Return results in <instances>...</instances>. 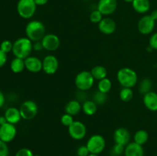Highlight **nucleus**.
Segmentation results:
<instances>
[{
  "label": "nucleus",
  "instance_id": "1",
  "mask_svg": "<svg viewBox=\"0 0 157 156\" xmlns=\"http://www.w3.org/2000/svg\"><path fill=\"white\" fill-rule=\"evenodd\" d=\"M33 50V42L27 37L19 38L13 43L12 54L15 58H21L25 60L30 56Z\"/></svg>",
  "mask_w": 157,
  "mask_h": 156
},
{
  "label": "nucleus",
  "instance_id": "2",
  "mask_svg": "<svg viewBox=\"0 0 157 156\" xmlns=\"http://www.w3.org/2000/svg\"><path fill=\"white\" fill-rule=\"evenodd\" d=\"M117 79L121 87L133 88L138 83V75L134 70L125 67L118 70Z\"/></svg>",
  "mask_w": 157,
  "mask_h": 156
},
{
  "label": "nucleus",
  "instance_id": "3",
  "mask_svg": "<svg viewBox=\"0 0 157 156\" xmlns=\"http://www.w3.org/2000/svg\"><path fill=\"white\" fill-rule=\"evenodd\" d=\"M25 35L32 42L41 41L45 34V26L38 20L30 21L25 26Z\"/></svg>",
  "mask_w": 157,
  "mask_h": 156
},
{
  "label": "nucleus",
  "instance_id": "4",
  "mask_svg": "<svg viewBox=\"0 0 157 156\" xmlns=\"http://www.w3.org/2000/svg\"><path fill=\"white\" fill-rule=\"evenodd\" d=\"M95 79L92 76L90 71L83 70L76 75L75 79V84L80 91L85 92L90 90L94 84Z\"/></svg>",
  "mask_w": 157,
  "mask_h": 156
},
{
  "label": "nucleus",
  "instance_id": "5",
  "mask_svg": "<svg viewBox=\"0 0 157 156\" xmlns=\"http://www.w3.org/2000/svg\"><path fill=\"white\" fill-rule=\"evenodd\" d=\"M17 12L21 18L30 19L35 15L37 5L34 0H18L16 6Z\"/></svg>",
  "mask_w": 157,
  "mask_h": 156
},
{
  "label": "nucleus",
  "instance_id": "6",
  "mask_svg": "<svg viewBox=\"0 0 157 156\" xmlns=\"http://www.w3.org/2000/svg\"><path fill=\"white\" fill-rule=\"evenodd\" d=\"M86 145L90 151V153L99 154L105 149V139L101 135L94 134L89 138Z\"/></svg>",
  "mask_w": 157,
  "mask_h": 156
},
{
  "label": "nucleus",
  "instance_id": "7",
  "mask_svg": "<svg viewBox=\"0 0 157 156\" xmlns=\"http://www.w3.org/2000/svg\"><path fill=\"white\" fill-rule=\"evenodd\" d=\"M21 118L24 120H32L37 116L38 106L33 100H26L21 103L19 108Z\"/></svg>",
  "mask_w": 157,
  "mask_h": 156
},
{
  "label": "nucleus",
  "instance_id": "8",
  "mask_svg": "<svg viewBox=\"0 0 157 156\" xmlns=\"http://www.w3.org/2000/svg\"><path fill=\"white\" fill-rule=\"evenodd\" d=\"M69 136L74 140L80 141L85 138L87 135V127L84 122L81 121H74L73 123L67 127Z\"/></svg>",
  "mask_w": 157,
  "mask_h": 156
},
{
  "label": "nucleus",
  "instance_id": "9",
  "mask_svg": "<svg viewBox=\"0 0 157 156\" xmlns=\"http://www.w3.org/2000/svg\"><path fill=\"white\" fill-rule=\"evenodd\" d=\"M156 26V21L151 18L150 15H144L138 21L137 29L140 34L144 35H147L153 32Z\"/></svg>",
  "mask_w": 157,
  "mask_h": 156
},
{
  "label": "nucleus",
  "instance_id": "10",
  "mask_svg": "<svg viewBox=\"0 0 157 156\" xmlns=\"http://www.w3.org/2000/svg\"><path fill=\"white\" fill-rule=\"evenodd\" d=\"M59 68L58 59L52 54H48L42 60V70L48 75H53Z\"/></svg>",
  "mask_w": 157,
  "mask_h": 156
},
{
  "label": "nucleus",
  "instance_id": "11",
  "mask_svg": "<svg viewBox=\"0 0 157 156\" xmlns=\"http://www.w3.org/2000/svg\"><path fill=\"white\" fill-rule=\"evenodd\" d=\"M43 48L48 51H55L61 45V40L59 37L55 34H46L41 41Z\"/></svg>",
  "mask_w": 157,
  "mask_h": 156
},
{
  "label": "nucleus",
  "instance_id": "12",
  "mask_svg": "<svg viewBox=\"0 0 157 156\" xmlns=\"http://www.w3.org/2000/svg\"><path fill=\"white\" fill-rule=\"evenodd\" d=\"M17 128L15 125L7 122L0 125V139L6 143L12 142L16 137Z\"/></svg>",
  "mask_w": 157,
  "mask_h": 156
},
{
  "label": "nucleus",
  "instance_id": "13",
  "mask_svg": "<svg viewBox=\"0 0 157 156\" xmlns=\"http://www.w3.org/2000/svg\"><path fill=\"white\" fill-rule=\"evenodd\" d=\"M117 8V0H99L98 10L104 16H108L114 13Z\"/></svg>",
  "mask_w": 157,
  "mask_h": 156
},
{
  "label": "nucleus",
  "instance_id": "14",
  "mask_svg": "<svg viewBox=\"0 0 157 156\" xmlns=\"http://www.w3.org/2000/svg\"><path fill=\"white\" fill-rule=\"evenodd\" d=\"M113 138L115 143L126 146L130 142L131 136L127 128L124 127H120L114 131Z\"/></svg>",
  "mask_w": 157,
  "mask_h": 156
},
{
  "label": "nucleus",
  "instance_id": "15",
  "mask_svg": "<svg viewBox=\"0 0 157 156\" xmlns=\"http://www.w3.org/2000/svg\"><path fill=\"white\" fill-rule=\"evenodd\" d=\"M25 69L33 73H39L42 70V61L38 57L29 56L25 59Z\"/></svg>",
  "mask_w": 157,
  "mask_h": 156
},
{
  "label": "nucleus",
  "instance_id": "16",
  "mask_svg": "<svg viewBox=\"0 0 157 156\" xmlns=\"http://www.w3.org/2000/svg\"><path fill=\"white\" fill-rule=\"evenodd\" d=\"M98 28L104 35H112L116 31L117 24L113 19L109 17H105L98 24Z\"/></svg>",
  "mask_w": 157,
  "mask_h": 156
},
{
  "label": "nucleus",
  "instance_id": "17",
  "mask_svg": "<svg viewBox=\"0 0 157 156\" xmlns=\"http://www.w3.org/2000/svg\"><path fill=\"white\" fill-rule=\"evenodd\" d=\"M143 102L148 110L151 112L157 111V93L150 91L144 95Z\"/></svg>",
  "mask_w": 157,
  "mask_h": 156
},
{
  "label": "nucleus",
  "instance_id": "18",
  "mask_svg": "<svg viewBox=\"0 0 157 156\" xmlns=\"http://www.w3.org/2000/svg\"><path fill=\"white\" fill-rule=\"evenodd\" d=\"M124 156H144V149L143 145L136 142H130L125 146Z\"/></svg>",
  "mask_w": 157,
  "mask_h": 156
},
{
  "label": "nucleus",
  "instance_id": "19",
  "mask_svg": "<svg viewBox=\"0 0 157 156\" xmlns=\"http://www.w3.org/2000/svg\"><path fill=\"white\" fill-rule=\"evenodd\" d=\"M5 117H6L7 122L11 124H15L18 123L22 119L20 113L19 109L16 108V107H9L5 112Z\"/></svg>",
  "mask_w": 157,
  "mask_h": 156
},
{
  "label": "nucleus",
  "instance_id": "20",
  "mask_svg": "<svg viewBox=\"0 0 157 156\" xmlns=\"http://www.w3.org/2000/svg\"><path fill=\"white\" fill-rule=\"evenodd\" d=\"M131 4L135 12L139 14H146L151 7L150 0H133Z\"/></svg>",
  "mask_w": 157,
  "mask_h": 156
},
{
  "label": "nucleus",
  "instance_id": "21",
  "mask_svg": "<svg viewBox=\"0 0 157 156\" xmlns=\"http://www.w3.org/2000/svg\"><path fill=\"white\" fill-rule=\"evenodd\" d=\"M82 110V105L81 104L80 101L76 99H72L70 100L65 106L64 111L66 113L71 116H75L78 115L80 112Z\"/></svg>",
  "mask_w": 157,
  "mask_h": 156
},
{
  "label": "nucleus",
  "instance_id": "22",
  "mask_svg": "<svg viewBox=\"0 0 157 156\" xmlns=\"http://www.w3.org/2000/svg\"><path fill=\"white\" fill-rule=\"evenodd\" d=\"M82 111L89 116H94L98 111V104L94 100H85L82 103Z\"/></svg>",
  "mask_w": 157,
  "mask_h": 156
},
{
  "label": "nucleus",
  "instance_id": "23",
  "mask_svg": "<svg viewBox=\"0 0 157 156\" xmlns=\"http://www.w3.org/2000/svg\"><path fill=\"white\" fill-rule=\"evenodd\" d=\"M92 76L95 79V80H101L106 78L107 76V70L105 67L102 65H96L90 70Z\"/></svg>",
  "mask_w": 157,
  "mask_h": 156
},
{
  "label": "nucleus",
  "instance_id": "24",
  "mask_svg": "<svg viewBox=\"0 0 157 156\" xmlns=\"http://www.w3.org/2000/svg\"><path fill=\"white\" fill-rule=\"evenodd\" d=\"M10 69L14 73H20L25 69V60L15 58L10 63Z\"/></svg>",
  "mask_w": 157,
  "mask_h": 156
},
{
  "label": "nucleus",
  "instance_id": "25",
  "mask_svg": "<svg viewBox=\"0 0 157 156\" xmlns=\"http://www.w3.org/2000/svg\"><path fill=\"white\" fill-rule=\"evenodd\" d=\"M149 134L146 130L140 129L135 132L133 136V142L137 143L138 145H144L148 142Z\"/></svg>",
  "mask_w": 157,
  "mask_h": 156
},
{
  "label": "nucleus",
  "instance_id": "26",
  "mask_svg": "<svg viewBox=\"0 0 157 156\" xmlns=\"http://www.w3.org/2000/svg\"><path fill=\"white\" fill-rule=\"evenodd\" d=\"M111 88H112V82L109 78L106 77L98 81V91L101 92V93H106V94H107V93L111 90Z\"/></svg>",
  "mask_w": 157,
  "mask_h": 156
},
{
  "label": "nucleus",
  "instance_id": "27",
  "mask_svg": "<svg viewBox=\"0 0 157 156\" xmlns=\"http://www.w3.org/2000/svg\"><path fill=\"white\" fill-rule=\"evenodd\" d=\"M153 83L150 78H144L139 84V92L141 94L144 95L149 92L152 91Z\"/></svg>",
  "mask_w": 157,
  "mask_h": 156
},
{
  "label": "nucleus",
  "instance_id": "28",
  "mask_svg": "<svg viewBox=\"0 0 157 156\" xmlns=\"http://www.w3.org/2000/svg\"><path fill=\"white\" fill-rule=\"evenodd\" d=\"M134 96V93L132 88H127V87H123L119 93V97L123 102H130Z\"/></svg>",
  "mask_w": 157,
  "mask_h": 156
},
{
  "label": "nucleus",
  "instance_id": "29",
  "mask_svg": "<svg viewBox=\"0 0 157 156\" xmlns=\"http://www.w3.org/2000/svg\"><path fill=\"white\" fill-rule=\"evenodd\" d=\"M89 18H90V21H91L92 23L98 24L101 22V20L104 18V15L101 14V12H100V11L96 9V10H94L90 12Z\"/></svg>",
  "mask_w": 157,
  "mask_h": 156
},
{
  "label": "nucleus",
  "instance_id": "30",
  "mask_svg": "<svg viewBox=\"0 0 157 156\" xmlns=\"http://www.w3.org/2000/svg\"><path fill=\"white\" fill-rule=\"evenodd\" d=\"M107 100V95L101 92L98 91L94 95V101L98 105H103Z\"/></svg>",
  "mask_w": 157,
  "mask_h": 156
},
{
  "label": "nucleus",
  "instance_id": "31",
  "mask_svg": "<svg viewBox=\"0 0 157 156\" xmlns=\"http://www.w3.org/2000/svg\"><path fill=\"white\" fill-rule=\"evenodd\" d=\"M61 123L64 126L69 127L72 123L74 122L75 119H74V116L71 115H69L67 113H64L61 116Z\"/></svg>",
  "mask_w": 157,
  "mask_h": 156
},
{
  "label": "nucleus",
  "instance_id": "32",
  "mask_svg": "<svg viewBox=\"0 0 157 156\" xmlns=\"http://www.w3.org/2000/svg\"><path fill=\"white\" fill-rule=\"evenodd\" d=\"M12 47H13V43L11 41H9V40H4L0 44V49L6 54H8L12 51Z\"/></svg>",
  "mask_w": 157,
  "mask_h": 156
},
{
  "label": "nucleus",
  "instance_id": "33",
  "mask_svg": "<svg viewBox=\"0 0 157 156\" xmlns=\"http://www.w3.org/2000/svg\"><path fill=\"white\" fill-rule=\"evenodd\" d=\"M33 151L31 149L28 148H20L19 150L17 151V152L15 153V156H34Z\"/></svg>",
  "mask_w": 157,
  "mask_h": 156
},
{
  "label": "nucleus",
  "instance_id": "34",
  "mask_svg": "<svg viewBox=\"0 0 157 156\" xmlns=\"http://www.w3.org/2000/svg\"><path fill=\"white\" fill-rule=\"evenodd\" d=\"M124 149H125V146L122 145H119V144H116L113 145L112 148V153L117 156H119L124 153Z\"/></svg>",
  "mask_w": 157,
  "mask_h": 156
},
{
  "label": "nucleus",
  "instance_id": "35",
  "mask_svg": "<svg viewBox=\"0 0 157 156\" xmlns=\"http://www.w3.org/2000/svg\"><path fill=\"white\" fill-rule=\"evenodd\" d=\"M9 149L7 143L0 139V156H9Z\"/></svg>",
  "mask_w": 157,
  "mask_h": 156
},
{
  "label": "nucleus",
  "instance_id": "36",
  "mask_svg": "<svg viewBox=\"0 0 157 156\" xmlns=\"http://www.w3.org/2000/svg\"><path fill=\"white\" fill-rule=\"evenodd\" d=\"M90 154V151L86 145H81L77 150V155L78 156H88Z\"/></svg>",
  "mask_w": 157,
  "mask_h": 156
},
{
  "label": "nucleus",
  "instance_id": "37",
  "mask_svg": "<svg viewBox=\"0 0 157 156\" xmlns=\"http://www.w3.org/2000/svg\"><path fill=\"white\" fill-rule=\"evenodd\" d=\"M149 46H150L153 50H157V32H155L150 36L149 40Z\"/></svg>",
  "mask_w": 157,
  "mask_h": 156
},
{
  "label": "nucleus",
  "instance_id": "38",
  "mask_svg": "<svg viewBox=\"0 0 157 156\" xmlns=\"http://www.w3.org/2000/svg\"><path fill=\"white\" fill-rule=\"evenodd\" d=\"M7 54H6L5 52H3L2 50L0 49V68L2 67L7 62Z\"/></svg>",
  "mask_w": 157,
  "mask_h": 156
},
{
  "label": "nucleus",
  "instance_id": "39",
  "mask_svg": "<svg viewBox=\"0 0 157 156\" xmlns=\"http://www.w3.org/2000/svg\"><path fill=\"white\" fill-rule=\"evenodd\" d=\"M43 46L41 44V41H36V42H34L33 44V50H36V51H40V50H43Z\"/></svg>",
  "mask_w": 157,
  "mask_h": 156
},
{
  "label": "nucleus",
  "instance_id": "40",
  "mask_svg": "<svg viewBox=\"0 0 157 156\" xmlns=\"http://www.w3.org/2000/svg\"><path fill=\"white\" fill-rule=\"evenodd\" d=\"M37 6H42L48 2V0H34Z\"/></svg>",
  "mask_w": 157,
  "mask_h": 156
},
{
  "label": "nucleus",
  "instance_id": "41",
  "mask_svg": "<svg viewBox=\"0 0 157 156\" xmlns=\"http://www.w3.org/2000/svg\"><path fill=\"white\" fill-rule=\"evenodd\" d=\"M5 101H6V98H5V95L0 90V108L3 106L5 103Z\"/></svg>",
  "mask_w": 157,
  "mask_h": 156
},
{
  "label": "nucleus",
  "instance_id": "42",
  "mask_svg": "<svg viewBox=\"0 0 157 156\" xmlns=\"http://www.w3.org/2000/svg\"><path fill=\"white\" fill-rule=\"evenodd\" d=\"M150 16H151V18H153L154 21H157V9H155V10H153V12L150 13Z\"/></svg>",
  "mask_w": 157,
  "mask_h": 156
},
{
  "label": "nucleus",
  "instance_id": "43",
  "mask_svg": "<svg viewBox=\"0 0 157 156\" xmlns=\"http://www.w3.org/2000/svg\"><path fill=\"white\" fill-rule=\"evenodd\" d=\"M6 123H7V120H6L5 116H0V125H2Z\"/></svg>",
  "mask_w": 157,
  "mask_h": 156
},
{
  "label": "nucleus",
  "instance_id": "44",
  "mask_svg": "<svg viewBox=\"0 0 157 156\" xmlns=\"http://www.w3.org/2000/svg\"><path fill=\"white\" fill-rule=\"evenodd\" d=\"M153 49L151 47H150V46H149L148 47H147V51H149V52H151V51H153Z\"/></svg>",
  "mask_w": 157,
  "mask_h": 156
},
{
  "label": "nucleus",
  "instance_id": "45",
  "mask_svg": "<svg viewBox=\"0 0 157 156\" xmlns=\"http://www.w3.org/2000/svg\"><path fill=\"white\" fill-rule=\"evenodd\" d=\"M124 1L125 2H127V3H132L133 2V0H124Z\"/></svg>",
  "mask_w": 157,
  "mask_h": 156
},
{
  "label": "nucleus",
  "instance_id": "46",
  "mask_svg": "<svg viewBox=\"0 0 157 156\" xmlns=\"http://www.w3.org/2000/svg\"><path fill=\"white\" fill-rule=\"evenodd\" d=\"M88 156H100V155L98 154H91V153H90Z\"/></svg>",
  "mask_w": 157,
  "mask_h": 156
},
{
  "label": "nucleus",
  "instance_id": "47",
  "mask_svg": "<svg viewBox=\"0 0 157 156\" xmlns=\"http://www.w3.org/2000/svg\"><path fill=\"white\" fill-rule=\"evenodd\" d=\"M34 156H41V155H40V154H35Z\"/></svg>",
  "mask_w": 157,
  "mask_h": 156
}]
</instances>
